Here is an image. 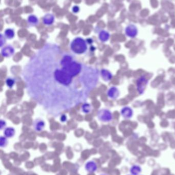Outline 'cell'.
<instances>
[{
    "instance_id": "15",
    "label": "cell",
    "mask_w": 175,
    "mask_h": 175,
    "mask_svg": "<svg viewBox=\"0 0 175 175\" xmlns=\"http://www.w3.org/2000/svg\"><path fill=\"white\" fill-rule=\"evenodd\" d=\"M27 21L31 26H36L39 24L38 18L34 15H30L27 18Z\"/></svg>"
},
{
    "instance_id": "14",
    "label": "cell",
    "mask_w": 175,
    "mask_h": 175,
    "mask_svg": "<svg viewBox=\"0 0 175 175\" xmlns=\"http://www.w3.org/2000/svg\"><path fill=\"white\" fill-rule=\"evenodd\" d=\"M15 128H11V127H9V128L5 129L4 131V134L5 137H6V138H11L14 136V135L15 134Z\"/></svg>"
},
{
    "instance_id": "19",
    "label": "cell",
    "mask_w": 175,
    "mask_h": 175,
    "mask_svg": "<svg viewBox=\"0 0 175 175\" xmlns=\"http://www.w3.org/2000/svg\"><path fill=\"white\" fill-rule=\"evenodd\" d=\"M8 141L6 137L1 136L0 138V146L2 148L6 147L7 145Z\"/></svg>"
},
{
    "instance_id": "1",
    "label": "cell",
    "mask_w": 175,
    "mask_h": 175,
    "mask_svg": "<svg viewBox=\"0 0 175 175\" xmlns=\"http://www.w3.org/2000/svg\"><path fill=\"white\" fill-rule=\"evenodd\" d=\"M22 76L29 97L55 117L85 103L99 79L97 69L77 62L52 43L30 58Z\"/></svg>"
},
{
    "instance_id": "10",
    "label": "cell",
    "mask_w": 175,
    "mask_h": 175,
    "mask_svg": "<svg viewBox=\"0 0 175 175\" xmlns=\"http://www.w3.org/2000/svg\"><path fill=\"white\" fill-rule=\"evenodd\" d=\"M54 21V17L52 14L48 13L44 16L43 23L44 25L50 26L52 25Z\"/></svg>"
},
{
    "instance_id": "9",
    "label": "cell",
    "mask_w": 175,
    "mask_h": 175,
    "mask_svg": "<svg viewBox=\"0 0 175 175\" xmlns=\"http://www.w3.org/2000/svg\"><path fill=\"white\" fill-rule=\"evenodd\" d=\"M107 95L109 98L115 99L120 95V91L117 87H112L109 88L107 91Z\"/></svg>"
},
{
    "instance_id": "13",
    "label": "cell",
    "mask_w": 175,
    "mask_h": 175,
    "mask_svg": "<svg viewBox=\"0 0 175 175\" xmlns=\"http://www.w3.org/2000/svg\"><path fill=\"white\" fill-rule=\"evenodd\" d=\"M110 38V34L109 32L105 30H102L99 34V38L100 41L102 42H105L108 41Z\"/></svg>"
},
{
    "instance_id": "21",
    "label": "cell",
    "mask_w": 175,
    "mask_h": 175,
    "mask_svg": "<svg viewBox=\"0 0 175 175\" xmlns=\"http://www.w3.org/2000/svg\"><path fill=\"white\" fill-rule=\"evenodd\" d=\"M1 47H2L3 46V45L5 43V40L4 37H3V36L2 34H1Z\"/></svg>"
},
{
    "instance_id": "17",
    "label": "cell",
    "mask_w": 175,
    "mask_h": 175,
    "mask_svg": "<svg viewBox=\"0 0 175 175\" xmlns=\"http://www.w3.org/2000/svg\"><path fill=\"white\" fill-rule=\"evenodd\" d=\"M130 171L132 175H138L141 172V169L140 166L135 165L131 167Z\"/></svg>"
},
{
    "instance_id": "7",
    "label": "cell",
    "mask_w": 175,
    "mask_h": 175,
    "mask_svg": "<svg viewBox=\"0 0 175 175\" xmlns=\"http://www.w3.org/2000/svg\"><path fill=\"white\" fill-rule=\"evenodd\" d=\"M15 53V49L11 46H7L1 50V54L3 57L8 58L13 56Z\"/></svg>"
},
{
    "instance_id": "6",
    "label": "cell",
    "mask_w": 175,
    "mask_h": 175,
    "mask_svg": "<svg viewBox=\"0 0 175 175\" xmlns=\"http://www.w3.org/2000/svg\"><path fill=\"white\" fill-rule=\"evenodd\" d=\"M85 169L89 173H95L98 169V165L97 163L93 161H89L85 165Z\"/></svg>"
},
{
    "instance_id": "16",
    "label": "cell",
    "mask_w": 175,
    "mask_h": 175,
    "mask_svg": "<svg viewBox=\"0 0 175 175\" xmlns=\"http://www.w3.org/2000/svg\"><path fill=\"white\" fill-rule=\"evenodd\" d=\"M4 35L7 39H11L14 38L15 33L13 29L8 28L5 31Z\"/></svg>"
},
{
    "instance_id": "5",
    "label": "cell",
    "mask_w": 175,
    "mask_h": 175,
    "mask_svg": "<svg viewBox=\"0 0 175 175\" xmlns=\"http://www.w3.org/2000/svg\"><path fill=\"white\" fill-rule=\"evenodd\" d=\"M125 32L126 35L128 37L130 38H135L138 35V30L136 25L131 24L126 26L125 29Z\"/></svg>"
},
{
    "instance_id": "22",
    "label": "cell",
    "mask_w": 175,
    "mask_h": 175,
    "mask_svg": "<svg viewBox=\"0 0 175 175\" xmlns=\"http://www.w3.org/2000/svg\"><path fill=\"white\" fill-rule=\"evenodd\" d=\"M79 10H80V8H79V7L77 6L73 7V11L74 12V13H78Z\"/></svg>"
},
{
    "instance_id": "20",
    "label": "cell",
    "mask_w": 175,
    "mask_h": 175,
    "mask_svg": "<svg viewBox=\"0 0 175 175\" xmlns=\"http://www.w3.org/2000/svg\"><path fill=\"white\" fill-rule=\"evenodd\" d=\"M6 85H7V87H8L10 88H11L13 87L14 85H15V81L13 78L9 77V78H8L6 79Z\"/></svg>"
},
{
    "instance_id": "12",
    "label": "cell",
    "mask_w": 175,
    "mask_h": 175,
    "mask_svg": "<svg viewBox=\"0 0 175 175\" xmlns=\"http://www.w3.org/2000/svg\"><path fill=\"white\" fill-rule=\"evenodd\" d=\"M102 77L104 81H110L112 79V75L109 71L106 69H102L101 71Z\"/></svg>"
},
{
    "instance_id": "24",
    "label": "cell",
    "mask_w": 175,
    "mask_h": 175,
    "mask_svg": "<svg viewBox=\"0 0 175 175\" xmlns=\"http://www.w3.org/2000/svg\"><path fill=\"white\" fill-rule=\"evenodd\" d=\"M63 117H63V115L62 116V117H61V121H62H62H63V120H66V116H65L64 118Z\"/></svg>"
},
{
    "instance_id": "8",
    "label": "cell",
    "mask_w": 175,
    "mask_h": 175,
    "mask_svg": "<svg viewBox=\"0 0 175 175\" xmlns=\"http://www.w3.org/2000/svg\"><path fill=\"white\" fill-rule=\"evenodd\" d=\"M121 114L123 117L125 119H130L132 117L134 112L130 107H125L121 110Z\"/></svg>"
},
{
    "instance_id": "3",
    "label": "cell",
    "mask_w": 175,
    "mask_h": 175,
    "mask_svg": "<svg viewBox=\"0 0 175 175\" xmlns=\"http://www.w3.org/2000/svg\"><path fill=\"white\" fill-rule=\"evenodd\" d=\"M148 83L149 80L146 79L145 75L141 76L137 81V88L139 94H143L144 93Z\"/></svg>"
},
{
    "instance_id": "4",
    "label": "cell",
    "mask_w": 175,
    "mask_h": 175,
    "mask_svg": "<svg viewBox=\"0 0 175 175\" xmlns=\"http://www.w3.org/2000/svg\"><path fill=\"white\" fill-rule=\"evenodd\" d=\"M98 117L102 122H109L112 119V113L108 110L102 109L98 113Z\"/></svg>"
},
{
    "instance_id": "11",
    "label": "cell",
    "mask_w": 175,
    "mask_h": 175,
    "mask_svg": "<svg viewBox=\"0 0 175 175\" xmlns=\"http://www.w3.org/2000/svg\"><path fill=\"white\" fill-rule=\"evenodd\" d=\"M34 128L36 131L41 132L43 130L45 124L42 120H37L34 122Z\"/></svg>"
},
{
    "instance_id": "25",
    "label": "cell",
    "mask_w": 175,
    "mask_h": 175,
    "mask_svg": "<svg viewBox=\"0 0 175 175\" xmlns=\"http://www.w3.org/2000/svg\"><path fill=\"white\" fill-rule=\"evenodd\" d=\"M100 175H107L106 174H101Z\"/></svg>"
},
{
    "instance_id": "2",
    "label": "cell",
    "mask_w": 175,
    "mask_h": 175,
    "mask_svg": "<svg viewBox=\"0 0 175 175\" xmlns=\"http://www.w3.org/2000/svg\"><path fill=\"white\" fill-rule=\"evenodd\" d=\"M70 48L72 51L77 54L84 53L87 49V45L85 40L78 37L71 42Z\"/></svg>"
},
{
    "instance_id": "23",
    "label": "cell",
    "mask_w": 175,
    "mask_h": 175,
    "mask_svg": "<svg viewBox=\"0 0 175 175\" xmlns=\"http://www.w3.org/2000/svg\"><path fill=\"white\" fill-rule=\"evenodd\" d=\"M6 122L4 120H1V130H2L3 128H4L6 126Z\"/></svg>"
},
{
    "instance_id": "18",
    "label": "cell",
    "mask_w": 175,
    "mask_h": 175,
    "mask_svg": "<svg viewBox=\"0 0 175 175\" xmlns=\"http://www.w3.org/2000/svg\"><path fill=\"white\" fill-rule=\"evenodd\" d=\"M92 110V107L90 104L85 103L82 105V111L84 113H89Z\"/></svg>"
}]
</instances>
